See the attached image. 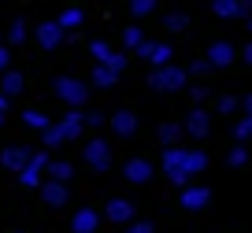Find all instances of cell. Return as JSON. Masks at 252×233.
<instances>
[{"mask_svg":"<svg viewBox=\"0 0 252 233\" xmlns=\"http://www.w3.org/2000/svg\"><path fill=\"white\" fill-rule=\"evenodd\" d=\"M212 11L219 19H234L237 11H241V4H237V0H212Z\"/></svg>","mask_w":252,"mask_h":233,"instance_id":"obj_23","label":"cell"},{"mask_svg":"<svg viewBox=\"0 0 252 233\" xmlns=\"http://www.w3.org/2000/svg\"><path fill=\"white\" fill-rule=\"evenodd\" d=\"M234 56H237V48L230 45V41H215L212 52H208V63H212V67H230Z\"/></svg>","mask_w":252,"mask_h":233,"instance_id":"obj_12","label":"cell"},{"mask_svg":"<svg viewBox=\"0 0 252 233\" xmlns=\"http://www.w3.org/2000/svg\"><path fill=\"white\" fill-rule=\"evenodd\" d=\"M63 141H67V137H63V130H60V126H48V130H45V145H48V148L63 145Z\"/></svg>","mask_w":252,"mask_h":233,"instance_id":"obj_32","label":"cell"},{"mask_svg":"<svg viewBox=\"0 0 252 233\" xmlns=\"http://www.w3.org/2000/svg\"><path fill=\"white\" fill-rule=\"evenodd\" d=\"M208 96H212V89H208V86H189V100L197 104V108L208 100Z\"/></svg>","mask_w":252,"mask_h":233,"instance_id":"obj_30","label":"cell"},{"mask_svg":"<svg viewBox=\"0 0 252 233\" xmlns=\"http://www.w3.org/2000/svg\"><path fill=\"white\" fill-rule=\"evenodd\" d=\"M56 23H60L63 30H74V26H82V23H86V15H82V8H67L60 19H56Z\"/></svg>","mask_w":252,"mask_h":233,"instance_id":"obj_24","label":"cell"},{"mask_svg":"<svg viewBox=\"0 0 252 233\" xmlns=\"http://www.w3.org/2000/svg\"><path fill=\"white\" fill-rule=\"evenodd\" d=\"M208 70H215L208 59H193V63H189V70H186V74H208Z\"/></svg>","mask_w":252,"mask_h":233,"instance_id":"obj_34","label":"cell"},{"mask_svg":"<svg viewBox=\"0 0 252 233\" xmlns=\"http://www.w3.org/2000/svg\"><path fill=\"white\" fill-rule=\"evenodd\" d=\"M0 122H4V115H0Z\"/></svg>","mask_w":252,"mask_h":233,"instance_id":"obj_44","label":"cell"},{"mask_svg":"<svg viewBox=\"0 0 252 233\" xmlns=\"http://www.w3.org/2000/svg\"><path fill=\"white\" fill-rule=\"evenodd\" d=\"M108 218L111 222H130L134 218V204L130 200H108Z\"/></svg>","mask_w":252,"mask_h":233,"instance_id":"obj_18","label":"cell"},{"mask_svg":"<svg viewBox=\"0 0 252 233\" xmlns=\"http://www.w3.org/2000/svg\"><path fill=\"white\" fill-rule=\"evenodd\" d=\"M23 118H26V126H33V130H48V115H41V111H23Z\"/></svg>","mask_w":252,"mask_h":233,"instance_id":"obj_29","label":"cell"},{"mask_svg":"<svg viewBox=\"0 0 252 233\" xmlns=\"http://www.w3.org/2000/svg\"><path fill=\"white\" fill-rule=\"evenodd\" d=\"M56 96H60L63 104H71V108H82L86 96H89V89H86V82H78V78H60V82H56Z\"/></svg>","mask_w":252,"mask_h":233,"instance_id":"obj_3","label":"cell"},{"mask_svg":"<svg viewBox=\"0 0 252 233\" xmlns=\"http://www.w3.org/2000/svg\"><path fill=\"white\" fill-rule=\"evenodd\" d=\"M115 82H119V74H115L111 67H100V63L93 67V86H100V89H111Z\"/></svg>","mask_w":252,"mask_h":233,"instance_id":"obj_20","label":"cell"},{"mask_svg":"<svg viewBox=\"0 0 252 233\" xmlns=\"http://www.w3.org/2000/svg\"><path fill=\"white\" fill-rule=\"evenodd\" d=\"M111 130H115L119 137H130V133L137 130V115L134 111H115V115H111Z\"/></svg>","mask_w":252,"mask_h":233,"instance_id":"obj_14","label":"cell"},{"mask_svg":"<svg viewBox=\"0 0 252 233\" xmlns=\"http://www.w3.org/2000/svg\"><path fill=\"white\" fill-rule=\"evenodd\" d=\"M48 163H52V159H48L45 152H37L30 163H26V171L19 174V181H23V185H30V189H37V185H41V171H48Z\"/></svg>","mask_w":252,"mask_h":233,"instance_id":"obj_8","label":"cell"},{"mask_svg":"<svg viewBox=\"0 0 252 233\" xmlns=\"http://www.w3.org/2000/svg\"><path fill=\"white\" fill-rule=\"evenodd\" d=\"M8 63H11V52L4 45H0V70H8Z\"/></svg>","mask_w":252,"mask_h":233,"instance_id":"obj_38","label":"cell"},{"mask_svg":"<svg viewBox=\"0 0 252 233\" xmlns=\"http://www.w3.org/2000/svg\"><path fill=\"white\" fill-rule=\"evenodd\" d=\"M149 178H152V163H149V159H130V163H126V181L145 185Z\"/></svg>","mask_w":252,"mask_h":233,"instance_id":"obj_13","label":"cell"},{"mask_svg":"<svg viewBox=\"0 0 252 233\" xmlns=\"http://www.w3.org/2000/svg\"><path fill=\"white\" fill-rule=\"evenodd\" d=\"M245 63H252V41L245 45Z\"/></svg>","mask_w":252,"mask_h":233,"instance_id":"obj_41","label":"cell"},{"mask_svg":"<svg viewBox=\"0 0 252 233\" xmlns=\"http://www.w3.org/2000/svg\"><path fill=\"white\" fill-rule=\"evenodd\" d=\"M126 233H156V226H152V222H134Z\"/></svg>","mask_w":252,"mask_h":233,"instance_id":"obj_37","label":"cell"},{"mask_svg":"<svg viewBox=\"0 0 252 233\" xmlns=\"http://www.w3.org/2000/svg\"><path fill=\"white\" fill-rule=\"evenodd\" d=\"M8 37H11V45H23V41H26V23H23V19H19V23H11Z\"/></svg>","mask_w":252,"mask_h":233,"instance_id":"obj_31","label":"cell"},{"mask_svg":"<svg viewBox=\"0 0 252 233\" xmlns=\"http://www.w3.org/2000/svg\"><path fill=\"white\" fill-rule=\"evenodd\" d=\"M204 167H208V155H204V152H189V155H186V174H189V178H193V174H200Z\"/></svg>","mask_w":252,"mask_h":233,"instance_id":"obj_26","label":"cell"},{"mask_svg":"<svg viewBox=\"0 0 252 233\" xmlns=\"http://www.w3.org/2000/svg\"><path fill=\"white\" fill-rule=\"evenodd\" d=\"M215 108H219V115H237L241 100H237V96H219V100H215Z\"/></svg>","mask_w":252,"mask_h":233,"instance_id":"obj_28","label":"cell"},{"mask_svg":"<svg viewBox=\"0 0 252 233\" xmlns=\"http://www.w3.org/2000/svg\"><path fill=\"white\" fill-rule=\"evenodd\" d=\"M186 70L182 67H159L149 74V86L156 89V93H178V89H186Z\"/></svg>","mask_w":252,"mask_h":233,"instance_id":"obj_2","label":"cell"},{"mask_svg":"<svg viewBox=\"0 0 252 233\" xmlns=\"http://www.w3.org/2000/svg\"><path fill=\"white\" fill-rule=\"evenodd\" d=\"M186 155H189V148H182V145H174V148H167V152H163V174L171 178V185H178V189L189 185Z\"/></svg>","mask_w":252,"mask_h":233,"instance_id":"obj_1","label":"cell"},{"mask_svg":"<svg viewBox=\"0 0 252 233\" xmlns=\"http://www.w3.org/2000/svg\"><path fill=\"white\" fill-rule=\"evenodd\" d=\"M137 52H141L145 59H149L152 67L159 70V67H171V56H174V48H171V45H163V41H145V45L137 48Z\"/></svg>","mask_w":252,"mask_h":233,"instance_id":"obj_5","label":"cell"},{"mask_svg":"<svg viewBox=\"0 0 252 233\" xmlns=\"http://www.w3.org/2000/svg\"><path fill=\"white\" fill-rule=\"evenodd\" d=\"M252 137V118H241L237 122V141H249Z\"/></svg>","mask_w":252,"mask_h":233,"instance_id":"obj_35","label":"cell"},{"mask_svg":"<svg viewBox=\"0 0 252 233\" xmlns=\"http://www.w3.org/2000/svg\"><path fill=\"white\" fill-rule=\"evenodd\" d=\"M241 108H245V118H252V93H249V96L241 100Z\"/></svg>","mask_w":252,"mask_h":233,"instance_id":"obj_40","label":"cell"},{"mask_svg":"<svg viewBox=\"0 0 252 233\" xmlns=\"http://www.w3.org/2000/svg\"><path fill=\"white\" fill-rule=\"evenodd\" d=\"M4 111H8V96L0 93V115H4Z\"/></svg>","mask_w":252,"mask_h":233,"instance_id":"obj_42","label":"cell"},{"mask_svg":"<svg viewBox=\"0 0 252 233\" xmlns=\"http://www.w3.org/2000/svg\"><path fill=\"white\" fill-rule=\"evenodd\" d=\"M163 26H167L171 33H182V30L189 26V19H186V11H167V15H163Z\"/></svg>","mask_w":252,"mask_h":233,"instance_id":"obj_25","label":"cell"},{"mask_svg":"<svg viewBox=\"0 0 252 233\" xmlns=\"http://www.w3.org/2000/svg\"><path fill=\"white\" fill-rule=\"evenodd\" d=\"M89 48H93V56H96V63H100V67H111L115 74H123V70H126V56H123V52H111L104 41H93Z\"/></svg>","mask_w":252,"mask_h":233,"instance_id":"obj_6","label":"cell"},{"mask_svg":"<svg viewBox=\"0 0 252 233\" xmlns=\"http://www.w3.org/2000/svg\"><path fill=\"white\" fill-rule=\"evenodd\" d=\"M30 159H33V155H30V148L11 145V148H4V155H0V167H4V171H19V174H23Z\"/></svg>","mask_w":252,"mask_h":233,"instance_id":"obj_7","label":"cell"},{"mask_svg":"<svg viewBox=\"0 0 252 233\" xmlns=\"http://www.w3.org/2000/svg\"><path fill=\"white\" fill-rule=\"evenodd\" d=\"M63 41H67V37H63V26H60V23H41V26H37V45H41V48H48V52H52V48H60Z\"/></svg>","mask_w":252,"mask_h":233,"instance_id":"obj_10","label":"cell"},{"mask_svg":"<svg viewBox=\"0 0 252 233\" xmlns=\"http://www.w3.org/2000/svg\"><path fill=\"white\" fill-rule=\"evenodd\" d=\"M96 211H89V207H82V211H74V218H71V226H74V233H96Z\"/></svg>","mask_w":252,"mask_h":233,"instance_id":"obj_15","label":"cell"},{"mask_svg":"<svg viewBox=\"0 0 252 233\" xmlns=\"http://www.w3.org/2000/svg\"><path fill=\"white\" fill-rule=\"evenodd\" d=\"M159 141H163L167 148H174L182 141V126L178 122H163V126H159Z\"/></svg>","mask_w":252,"mask_h":233,"instance_id":"obj_22","label":"cell"},{"mask_svg":"<svg viewBox=\"0 0 252 233\" xmlns=\"http://www.w3.org/2000/svg\"><path fill=\"white\" fill-rule=\"evenodd\" d=\"M41 196H45V204L60 207V204H67V185H63V181H45V185H41Z\"/></svg>","mask_w":252,"mask_h":233,"instance_id":"obj_17","label":"cell"},{"mask_svg":"<svg viewBox=\"0 0 252 233\" xmlns=\"http://www.w3.org/2000/svg\"><path fill=\"white\" fill-rule=\"evenodd\" d=\"M245 159H249V152H245V148L237 145L234 152H230V163H234V167H245Z\"/></svg>","mask_w":252,"mask_h":233,"instance_id":"obj_36","label":"cell"},{"mask_svg":"<svg viewBox=\"0 0 252 233\" xmlns=\"http://www.w3.org/2000/svg\"><path fill=\"white\" fill-rule=\"evenodd\" d=\"M48 174H52V181H71V174H74V167L67 163V159H56V163H48Z\"/></svg>","mask_w":252,"mask_h":233,"instance_id":"obj_21","label":"cell"},{"mask_svg":"<svg viewBox=\"0 0 252 233\" xmlns=\"http://www.w3.org/2000/svg\"><path fill=\"white\" fill-rule=\"evenodd\" d=\"M86 163L93 167V171H108V167H111V145L100 141V137L89 141V145H86Z\"/></svg>","mask_w":252,"mask_h":233,"instance_id":"obj_4","label":"cell"},{"mask_svg":"<svg viewBox=\"0 0 252 233\" xmlns=\"http://www.w3.org/2000/svg\"><path fill=\"white\" fill-rule=\"evenodd\" d=\"M249 30H252V15H249Z\"/></svg>","mask_w":252,"mask_h":233,"instance_id":"obj_43","label":"cell"},{"mask_svg":"<svg viewBox=\"0 0 252 233\" xmlns=\"http://www.w3.org/2000/svg\"><path fill=\"white\" fill-rule=\"evenodd\" d=\"M0 93H4V96H19V93H23V74H19V70H4Z\"/></svg>","mask_w":252,"mask_h":233,"instance_id":"obj_19","label":"cell"},{"mask_svg":"<svg viewBox=\"0 0 252 233\" xmlns=\"http://www.w3.org/2000/svg\"><path fill=\"white\" fill-rule=\"evenodd\" d=\"M208 130H212V118H208L204 108H193L186 118V133L189 137H208Z\"/></svg>","mask_w":252,"mask_h":233,"instance_id":"obj_11","label":"cell"},{"mask_svg":"<svg viewBox=\"0 0 252 233\" xmlns=\"http://www.w3.org/2000/svg\"><path fill=\"white\" fill-rule=\"evenodd\" d=\"M123 45H126V48H141V45H145L141 26H126V30H123Z\"/></svg>","mask_w":252,"mask_h":233,"instance_id":"obj_27","label":"cell"},{"mask_svg":"<svg viewBox=\"0 0 252 233\" xmlns=\"http://www.w3.org/2000/svg\"><path fill=\"white\" fill-rule=\"evenodd\" d=\"M152 8H156V0H130V11H134V15H149Z\"/></svg>","mask_w":252,"mask_h":233,"instance_id":"obj_33","label":"cell"},{"mask_svg":"<svg viewBox=\"0 0 252 233\" xmlns=\"http://www.w3.org/2000/svg\"><path fill=\"white\" fill-rule=\"evenodd\" d=\"M208 200H212V189H204V185H186V189H182V207H186V211L208 207Z\"/></svg>","mask_w":252,"mask_h":233,"instance_id":"obj_9","label":"cell"},{"mask_svg":"<svg viewBox=\"0 0 252 233\" xmlns=\"http://www.w3.org/2000/svg\"><path fill=\"white\" fill-rule=\"evenodd\" d=\"M82 126H86V115H82V111H67L63 122H60V130H63V137H67V141H74L82 133Z\"/></svg>","mask_w":252,"mask_h":233,"instance_id":"obj_16","label":"cell"},{"mask_svg":"<svg viewBox=\"0 0 252 233\" xmlns=\"http://www.w3.org/2000/svg\"><path fill=\"white\" fill-rule=\"evenodd\" d=\"M86 122H89V126H100V122H104V115H100V111H89Z\"/></svg>","mask_w":252,"mask_h":233,"instance_id":"obj_39","label":"cell"}]
</instances>
